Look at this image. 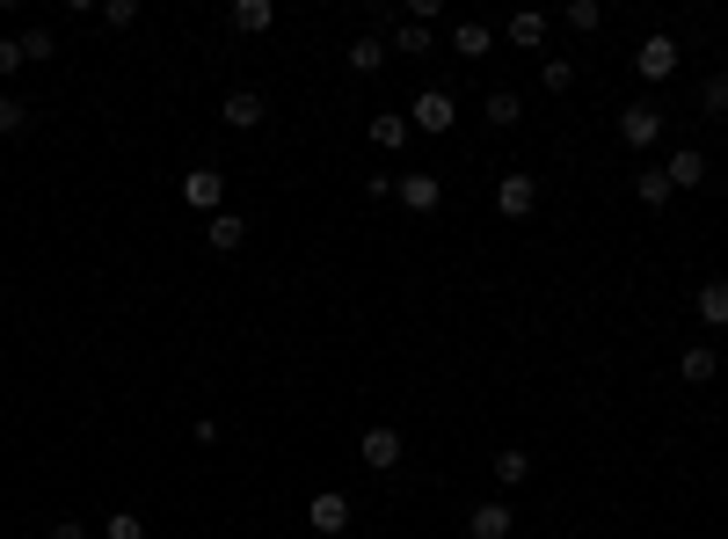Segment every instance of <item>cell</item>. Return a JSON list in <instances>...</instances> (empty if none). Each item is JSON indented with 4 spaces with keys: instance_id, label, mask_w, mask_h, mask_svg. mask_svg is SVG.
<instances>
[{
    "instance_id": "6da1fadb",
    "label": "cell",
    "mask_w": 728,
    "mask_h": 539,
    "mask_svg": "<svg viewBox=\"0 0 728 539\" xmlns=\"http://www.w3.org/2000/svg\"><path fill=\"white\" fill-rule=\"evenodd\" d=\"M452 124H460V102L444 96V88H423V96H415V110H409V131H452Z\"/></svg>"
},
{
    "instance_id": "7a4b0ae2",
    "label": "cell",
    "mask_w": 728,
    "mask_h": 539,
    "mask_svg": "<svg viewBox=\"0 0 728 539\" xmlns=\"http://www.w3.org/2000/svg\"><path fill=\"white\" fill-rule=\"evenodd\" d=\"M633 74H641V80H670V74H678V37H663V29H655L649 45L633 51Z\"/></svg>"
},
{
    "instance_id": "3957f363",
    "label": "cell",
    "mask_w": 728,
    "mask_h": 539,
    "mask_svg": "<svg viewBox=\"0 0 728 539\" xmlns=\"http://www.w3.org/2000/svg\"><path fill=\"white\" fill-rule=\"evenodd\" d=\"M183 204L218 220V204H226V175H218V168H190V175H183Z\"/></svg>"
},
{
    "instance_id": "277c9868",
    "label": "cell",
    "mask_w": 728,
    "mask_h": 539,
    "mask_svg": "<svg viewBox=\"0 0 728 539\" xmlns=\"http://www.w3.org/2000/svg\"><path fill=\"white\" fill-rule=\"evenodd\" d=\"M306 525H314L321 539H336V532H350V496H336V489H321L314 503H306Z\"/></svg>"
},
{
    "instance_id": "5b68a950",
    "label": "cell",
    "mask_w": 728,
    "mask_h": 539,
    "mask_svg": "<svg viewBox=\"0 0 728 539\" xmlns=\"http://www.w3.org/2000/svg\"><path fill=\"white\" fill-rule=\"evenodd\" d=\"M532 204H539V175H503V183H495V212H503V220H525Z\"/></svg>"
},
{
    "instance_id": "8992f818",
    "label": "cell",
    "mask_w": 728,
    "mask_h": 539,
    "mask_svg": "<svg viewBox=\"0 0 728 539\" xmlns=\"http://www.w3.org/2000/svg\"><path fill=\"white\" fill-rule=\"evenodd\" d=\"M357 452H364V466H372V474H393V466H401V430H387V423H372Z\"/></svg>"
},
{
    "instance_id": "52a82bcc",
    "label": "cell",
    "mask_w": 728,
    "mask_h": 539,
    "mask_svg": "<svg viewBox=\"0 0 728 539\" xmlns=\"http://www.w3.org/2000/svg\"><path fill=\"white\" fill-rule=\"evenodd\" d=\"M655 131H663V110H655V102H627V110H619V139H627V147H655Z\"/></svg>"
},
{
    "instance_id": "ba28073f",
    "label": "cell",
    "mask_w": 728,
    "mask_h": 539,
    "mask_svg": "<svg viewBox=\"0 0 728 539\" xmlns=\"http://www.w3.org/2000/svg\"><path fill=\"white\" fill-rule=\"evenodd\" d=\"M503 37L517 51H539V45H547V8H517V15L503 23Z\"/></svg>"
},
{
    "instance_id": "9c48e42d",
    "label": "cell",
    "mask_w": 728,
    "mask_h": 539,
    "mask_svg": "<svg viewBox=\"0 0 728 539\" xmlns=\"http://www.w3.org/2000/svg\"><path fill=\"white\" fill-rule=\"evenodd\" d=\"M218 117L234 124V131H255V124H263L269 110H263V96H255V88H234V96L218 102Z\"/></svg>"
},
{
    "instance_id": "30bf717a",
    "label": "cell",
    "mask_w": 728,
    "mask_h": 539,
    "mask_svg": "<svg viewBox=\"0 0 728 539\" xmlns=\"http://www.w3.org/2000/svg\"><path fill=\"white\" fill-rule=\"evenodd\" d=\"M393 197H401L409 212H437V204H444V183H437V175H401Z\"/></svg>"
},
{
    "instance_id": "8fae6325",
    "label": "cell",
    "mask_w": 728,
    "mask_h": 539,
    "mask_svg": "<svg viewBox=\"0 0 728 539\" xmlns=\"http://www.w3.org/2000/svg\"><path fill=\"white\" fill-rule=\"evenodd\" d=\"M663 183H670V190H700V183H706V153L700 147H678V153H670V168H663Z\"/></svg>"
},
{
    "instance_id": "7c38bea8",
    "label": "cell",
    "mask_w": 728,
    "mask_h": 539,
    "mask_svg": "<svg viewBox=\"0 0 728 539\" xmlns=\"http://www.w3.org/2000/svg\"><path fill=\"white\" fill-rule=\"evenodd\" d=\"M364 139H372L379 153H401L409 147V117H401V110H379V117L364 124Z\"/></svg>"
},
{
    "instance_id": "4fadbf2b",
    "label": "cell",
    "mask_w": 728,
    "mask_h": 539,
    "mask_svg": "<svg viewBox=\"0 0 728 539\" xmlns=\"http://www.w3.org/2000/svg\"><path fill=\"white\" fill-rule=\"evenodd\" d=\"M510 525H517L510 503H474V517H466V532L474 539H510Z\"/></svg>"
},
{
    "instance_id": "5bb4252c",
    "label": "cell",
    "mask_w": 728,
    "mask_h": 539,
    "mask_svg": "<svg viewBox=\"0 0 728 539\" xmlns=\"http://www.w3.org/2000/svg\"><path fill=\"white\" fill-rule=\"evenodd\" d=\"M495 481H503V489H525V481H532V452H525V444H503V452H495Z\"/></svg>"
},
{
    "instance_id": "9a60e30c",
    "label": "cell",
    "mask_w": 728,
    "mask_h": 539,
    "mask_svg": "<svg viewBox=\"0 0 728 539\" xmlns=\"http://www.w3.org/2000/svg\"><path fill=\"white\" fill-rule=\"evenodd\" d=\"M452 51H460V59H488V51H495V29L488 23H452Z\"/></svg>"
},
{
    "instance_id": "2e32d148",
    "label": "cell",
    "mask_w": 728,
    "mask_h": 539,
    "mask_svg": "<svg viewBox=\"0 0 728 539\" xmlns=\"http://www.w3.org/2000/svg\"><path fill=\"white\" fill-rule=\"evenodd\" d=\"M226 23L241 29V37H263V29L277 23V8H269V0H234V15H226Z\"/></svg>"
},
{
    "instance_id": "e0dca14e",
    "label": "cell",
    "mask_w": 728,
    "mask_h": 539,
    "mask_svg": "<svg viewBox=\"0 0 728 539\" xmlns=\"http://www.w3.org/2000/svg\"><path fill=\"white\" fill-rule=\"evenodd\" d=\"M204 241H212V248H218V255H234V248H241V241H248V220H241V212H218V220H212V226H204Z\"/></svg>"
},
{
    "instance_id": "ac0fdd59",
    "label": "cell",
    "mask_w": 728,
    "mask_h": 539,
    "mask_svg": "<svg viewBox=\"0 0 728 539\" xmlns=\"http://www.w3.org/2000/svg\"><path fill=\"white\" fill-rule=\"evenodd\" d=\"M692 306H700V321H706V328H728V277L700 285V299H692Z\"/></svg>"
},
{
    "instance_id": "d6986e66",
    "label": "cell",
    "mask_w": 728,
    "mask_h": 539,
    "mask_svg": "<svg viewBox=\"0 0 728 539\" xmlns=\"http://www.w3.org/2000/svg\"><path fill=\"white\" fill-rule=\"evenodd\" d=\"M714 365H721V350H714V343H692V350L678 358V372L692 379V387H706V379H714Z\"/></svg>"
},
{
    "instance_id": "ffe728a7",
    "label": "cell",
    "mask_w": 728,
    "mask_h": 539,
    "mask_svg": "<svg viewBox=\"0 0 728 539\" xmlns=\"http://www.w3.org/2000/svg\"><path fill=\"white\" fill-rule=\"evenodd\" d=\"M633 197H641L649 212H663V204H670V197H678V190L663 183V168H641V175H633Z\"/></svg>"
},
{
    "instance_id": "44dd1931",
    "label": "cell",
    "mask_w": 728,
    "mask_h": 539,
    "mask_svg": "<svg viewBox=\"0 0 728 539\" xmlns=\"http://www.w3.org/2000/svg\"><path fill=\"white\" fill-rule=\"evenodd\" d=\"M481 117H488V124H503V131H510V124L525 117V102L510 96V88H495V96H488V102H481Z\"/></svg>"
},
{
    "instance_id": "7402d4cb",
    "label": "cell",
    "mask_w": 728,
    "mask_h": 539,
    "mask_svg": "<svg viewBox=\"0 0 728 539\" xmlns=\"http://www.w3.org/2000/svg\"><path fill=\"white\" fill-rule=\"evenodd\" d=\"M102 539H146V517L139 511H110L102 517Z\"/></svg>"
},
{
    "instance_id": "603a6c76",
    "label": "cell",
    "mask_w": 728,
    "mask_h": 539,
    "mask_svg": "<svg viewBox=\"0 0 728 539\" xmlns=\"http://www.w3.org/2000/svg\"><path fill=\"white\" fill-rule=\"evenodd\" d=\"M350 66H357V74H379V66H387V45H379V37H357V45H350Z\"/></svg>"
},
{
    "instance_id": "cb8c5ba5",
    "label": "cell",
    "mask_w": 728,
    "mask_h": 539,
    "mask_svg": "<svg viewBox=\"0 0 728 539\" xmlns=\"http://www.w3.org/2000/svg\"><path fill=\"white\" fill-rule=\"evenodd\" d=\"M393 51H401V59L430 51V23H401V29H393Z\"/></svg>"
},
{
    "instance_id": "d4e9b609",
    "label": "cell",
    "mask_w": 728,
    "mask_h": 539,
    "mask_svg": "<svg viewBox=\"0 0 728 539\" xmlns=\"http://www.w3.org/2000/svg\"><path fill=\"white\" fill-rule=\"evenodd\" d=\"M539 80H547V96H568V88H576V66H568V59H547Z\"/></svg>"
},
{
    "instance_id": "484cf974",
    "label": "cell",
    "mask_w": 728,
    "mask_h": 539,
    "mask_svg": "<svg viewBox=\"0 0 728 539\" xmlns=\"http://www.w3.org/2000/svg\"><path fill=\"white\" fill-rule=\"evenodd\" d=\"M700 102H706V117H728V74H714L700 88Z\"/></svg>"
},
{
    "instance_id": "4316f807",
    "label": "cell",
    "mask_w": 728,
    "mask_h": 539,
    "mask_svg": "<svg viewBox=\"0 0 728 539\" xmlns=\"http://www.w3.org/2000/svg\"><path fill=\"white\" fill-rule=\"evenodd\" d=\"M23 117H29L23 102H15V96H0V139H15V131H23Z\"/></svg>"
},
{
    "instance_id": "83f0119b",
    "label": "cell",
    "mask_w": 728,
    "mask_h": 539,
    "mask_svg": "<svg viewBox=\"0 0 728 539\" xmlns=\"http://www.w3.org/2000/svg\"><path fill=\"white\" fill-rule=\"evenodd\" d=\"M102 23H110V29H131V23H139V0H110V8H102Z\"/></svg>"
},
{
    "instance_id": "f1b7e54d",
    "label": "cell",
    "mask_w": 728,
    "mask_h": 539,
    "mask_svg": "<svg viewBox=\"0 0 728 539\" xmlns=\"http://www.w3.org/2000/svg\"><path fill=\"white\" fill-rule=\"evenodd\" d=\"M598 23H605V15H598V0H576V8H568V29H582V37H590Z\"/></svg>"
},
{
    "instance_id": "f546056e",
    "label": "cell",
    "mask_w": 728,
    "mask_h": 539,
    "mask_svg": "<svg viewBox=\"0 0 728 539\" xmlns=\"http://www.w3.org/2000/svg\"><path fill=\"white\" fill-rule=\"evenodd\" d=\"M51 51H59V37H51V29H29V37H23V59H51Z\"/></svg>"
},
{
    "instance_id": "4dcf8cb0",
    "label": "cell",
    "mask_w": 728,
    "mask_h": 539,
    "mask_svg": "<svg viewBox=\"0 0 728 539\" xmlns=\"http://www.w3.org/2000/svg\"><path fill=\"white\" fill-rule=\"evenodd\" d=\"M15 66H29L23 45H15V37H0V80H15Z\"/></svg>"
},
{
    "instance_id": "1f68e13d",
    "label": "cell",
    "mask_w": 728,
    "mask_h": 539,
    "mask_svg": "<svg viewBox=\"0 0 728 539\" xmlns=\"http://www.w3.org/2000/svg\"><path fill=\"white\" fill-rule=\"evenodd\" d=\"M51 539H88V525H73L66 517V525H51Z\"/></svg>"
},
{
    "instance_id": "d6a6232c",
    "label": "cell",
    "mask_w": 728,
    "mask_h": 539,
    "mask_svg": "<svg viewBox=\"0 0 728 539\" xmlns=\"http://www.w3.org/2000/svg\"><path fill=\"white\" fill-rule=\"evenodd\" d=\"M0 204H8V197H0Z\"/></svg>"
}]
</instances>
